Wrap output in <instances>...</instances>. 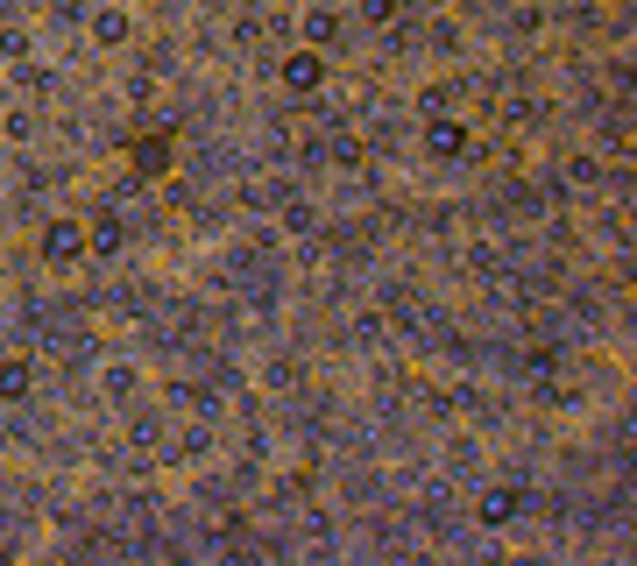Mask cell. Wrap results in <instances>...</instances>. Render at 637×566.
I'll list each match as a JSON object with an SVG mask.
<instances>
[{
    "label": "cell",
    "instance_id": "6da1fadb",
    "mask_svg": "<svg viewBox=\"0 0 637 566\" xmlns=\"http://www.w3.org/2000/svg\"><path fill=\"white\" fill-rule=\"evenodd\" d=\"M43 256H50V262H79V256H86V227H79V220H50V227H43Z\"/></svg>",
    "mask_w": 637,
    "mask_h": 566
},
{
    "label": "cell",
    "instance_id": "7a4b0ae2",
    "mask_svg": "<svg viewBox=\"0 0 637 566\" xmlns=\"http://www.w3.org/2000/svg\"><path fill=\"white\" fill-rule=\"evenodd\" d=\"M283 86H291V92H319V86H326V57H319V50L283 57Z\"/></svg>",
    "mask_w": 637,
    "mask_h": 566
},
{
    "label": "cell",
    "instance_id": "3957f363",
    "mask_svg": "<svg viewBox=\"0 0 637 566\" xmlns=\"http://www.w3.org/2000/svg\"><path fill=\"white\" fill-rule=\"evenodd\" d=\"M128 163H135V178H163L170 170V135H142V142L128 149Z\"/></svg>",
    "mask_w": 637,
    "mask_h": 566
},
{
    "label": "cell",
    "instance_id": "277c9868",
    "mask_svg": "<svg viewBox=\"0 0 637 566\" xmlns=\"http://www.w3.org/2000/svg\"><path fill=\"white\" fill-rule=\"evenodd\" d=\"M425 149H432L439 163H454V156L468 149V128H460V121H432V128H425Z\"/></svg>",
    "mask_w": 637,
    "mask_h": 566
},
{
    "label": "cell",
    "instance_id": "5b68a950",
    "mask_svg": "<svg viewBox=\"0 0 637 566\" xmlns=\"http://www.w3.org/2000/svg\"><path fill=\"white\" fill-rule=\"evenodd\" d=\"M517 510H525V496H517V489H489V496H481V524H510Z\"/></svg>",
    "mask_w": 637,
    "mask_h": 566
},
{
    "label": "cell",
    "instance_id": "8992f818",
    "mask_svg": "<svg viewBox=\"0 0 637 566\" xmlns=\"http://www.w3.org/2000/svg\"><path fill=\"white\" fill-rule=\"evenodd\" d=\"M86 248H92V256H113V248H121V220H113V212H107V220H92Z\"/></svg>",
    "mask_w": 637,
    "mask_h": 566
},
{
    "label": "cell",
    "instance_id": "52a82bcc",
    "mask_svg": "<svg viewBox=\"0 0 637 566\" xmlns=\"http://www.w3.org/2000/svg\"><path fill=\"white\" fill-rule=\"evenodd\" d=\"M29 383H36L29 361H0V397H29Z\"/></svg>",
    "mask_w": 637,
    "mask_h": 566
},
{
    "label": "cell",
    "instance_id": "ba28073f",
    "mask_svg": "<svg viewBox=\"0 0 637 566\" xmlns=\"http://www.w3.org/2000/svg\"><path fill=\"white\" fill-rule=\"evenodd\" d=\"M305 36H312V43H334V36H340L334 8H312V14H305Z\"/></svg>",
    "mask_w": 637,
    "mask_h": 566
},
{
    "label": "cell",
    "instance_id": "9c48e42d",
    "mask_svg": "<svg viewBox=\"0 0 637 566\" xmlns=\"http://www.w3.org/2000/svg\"><path fill=\"white\" fill-rule=\"evenodd\" d=\"M92 36H100V43H121V36H128V14H100V22H92Z\"/></svg>",
    "mask_w": 637,
    "mask_h": 566
}]
</instances>
